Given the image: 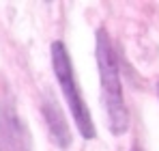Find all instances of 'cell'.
<instances>
[{
    "label": "cell",
    "instance_id": "cell-3",
    "mask_svg": "<svg viewBox=\"0 0 159 151\" xmlns=\"http://www.w3.org/2000/svg\"><path fill=\"white\" fill-rule=\"evenodd\" d=\"M28 132L17 119L15 110L0 104V151H26Z\"/></svg>",
    "mask_w": 159,
    "mask_h": 151
},
{
    "label": "cell",
    "instance_id": "cell-2",
    "mask_svg": "<svg viewBox=\"0 0 159 151\" xmlns=\"http://www.w3.org/2000/svg\"><path fill=\"white\" fill-rule=\"evenodd\" d=\"M52 67L54 74H56V80L62 89V95L71 108V114L75 119V125H78L82 138L86 140H93L97 136V129H95V123L90 119V112L84 104V97L80 93V86L75 82V74H73V65H71V58H69V52H67V46L62 41H54L52 48Z\"/></svg>",
    "mask_w": 159,
    "mask_h": 151
},
{
    "label": "cell",
    "instance_id": "cell-5",
    "mask_svg": "<svg viewBox=\"0 0 159 151\" xmlns=\"http://www.w3.org/2000/svg\"><path fill=\"white\" fill-rule=\"evenodd\" d=\"M133 151H142V149H140V147H133Z\"/></svg>",
    "mask_w": 159,
    "mask_h": 151
},
{
    "label": "cell",
    "instance_id": "cell-6",
    "mask_svg": "<svg viewBox=\"0 0 159 151\" xmlns=\"http://www.w3.org/2000/svg\"><path fill=\"white\" fill-rule=\"evenodd\" d=\"M157 89H159V86H157Z\"/></svg>",
    "mask_w": 159,
    "mask_h": 151
},
{
    "label": "cell",
    "instance_id": "cell-1",
    "mask_svg": "<svg viewBox=\"0 0 159 151\" xmlns=\"http://www.w3.org/2000/svg\"><path fill=\"white\" fill-rule=\"evenodd\" d=\"M95 52H97L99 76H101V95H103V106L107 114V125L114 136H120L129 129V110L123 100L116 54L106 28H97L95 32Z\"/></svg>",
    "mask_w": 159,
    "mask_h": 151
},
{
    "label": "cell",
    "instance_id": "cell-4",
    "mask_svg": "<svg viewBox=\"0 0 159 151\" xmlns=\"http://www.w3.org/2000/svg\"><path fill=\"white\" fill-rule=\"evenodd\" d=\"M41 110H43V117H45V123H48V129H50L54 145L60 147V149H67L71 145V132H69L67 119H65V114H62V110L58 106V100L52 95V91L43 93Z\"/></svg>",
    "mask_w": 159,
    "mask_h": 151
}]
</instances>
